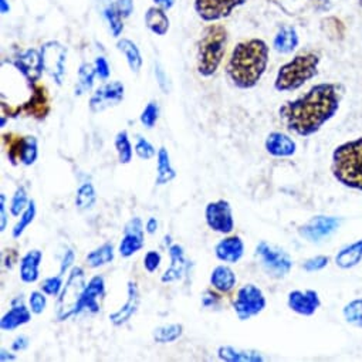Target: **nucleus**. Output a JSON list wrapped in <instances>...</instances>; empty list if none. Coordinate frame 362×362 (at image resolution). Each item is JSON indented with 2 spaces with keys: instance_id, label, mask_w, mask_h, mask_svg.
<instances>
[{
  "instance_id": "44",
  "label": "nucleus",
  "mask_w": 362,
  "mask_h": 362,
  "mask_svg": "<svg viewBox=\"0 0 362 362\" xmlns=\"http://www.w3.org/2000/svg\"><path fill=\"white\" fill-rule=\"evenodd\" d=\"M63 274H57V276H53V277H47L46 280H43L42 286H40V290L47 294V296H52V297H57L60 296L64 284H63Z\"/></svg>"
},
{
  "instance_id": "46",
  "label": "nucleus",
  "mask_w": 362,
  "mask_h": 362,
  "mask_svg": "<svg viewBox=\"0 0 362 362\" xmlns=\"http://www.w3.org/2000/svg\"><path fill=\"white\" fill-rule=\"evenodd\" d=\"M29 305L33 314H42L47 305L46 294L43 291H32L29 298Z\"/></svg>"
},
{
  "instance_id": "1",
  "label": "nucleus",
  "mask_w": 362,
  "mask_h": 362,
  "mask_svg": "<svg viewBox=\"0 0 362 362\" xmlns=\"http://www.w3.org/2000/svg\"><path fill=\"white\" fill-rule=\"evenodd\" d=\"M339 86L321 83L311 87L304 95L280 107V119L290 132L298 136H310L334 118L339 108Z\"/></svg>"
},
{
  "instance_id": "48",
  "label": "nucleus",
  "mask_w": 362,
  "mask_h": 362,
  "mask_svg": "<svg viewBox=\"0 0 362 362\" xmlns=\"http://www.w3.org/2000/svg\"><path fill=\"white\" fill-rule=\"evenodd\" d=\"M162 262V256L156 250H149L144 257V267L148 273H155Z\"/></svg>"
},
{
  "instance_id": "7",
  "label": "nucleus",
  "mask_w": 362,
  "mask_h": 362,
  "mask_svg": "<svg viewBox=\"0 0 362 362\" xmlns=\"http://www.w3.org/2000/svg\"><path fill=\"white\" fill-rule=\"evenodd\" d=\"M267 300L262 288L249 283L239 288L236 300L233 301V310L240 321H247L264 311Z\"/></svg>"
},
{
  "instance_id": "34",
  "label": "nucleus",
  "mask_w": 362,
  "mask_h": 362,
  "mask_svg": "<svg viewBox=\"0 0 362 362\" xmlns=\"http://www.w3.org/2000/svg\"><path fill=\"white\" fill-rule=\"evenodd\" d=\"M97 76L94 66L88 63H83L78 69V83L76 87V94L81 95L84 93H88L94 86V77Z\"/></svg>"
},
{
  "instance_id": "18",
  "label": "nucleus",
  "mask_w": 362,
  "mask_h": 362,
  "mask_svg": "<svg viewBox=\"0 0 362 362\" xmlns=\"http://www.w3.org/2000/svg\"><path fill=\"white\" fill-rule=\"evenodd\" d=\"M168 252H169V257H170V266L160 277V281L165 284L182 280L185 276H188L189 269H191V262L187 259L182 246L170 245Z\"/></svg>"
},
{
  "instance_id": "47",
  "label": "nucleus",
  "mask_w": 362,
  "mask_h": 362,
  "mask_svg": "<svg viewBox=\"0 0 362 362\" xmlns=\"http://www.w3.org/2000/svg\"><path fill=\"white\" fill-rule=\"evenodd\" d=\"M329 263V257L327 256H315V257H311L308 259L304 264H303V269L308 273H314V272H320L322 269H325Z\"/></svg>"
},
{
  "instance_id": "38",
  "label": "nucleus",
  "mask_w": 362,
  "mask_h": 362,
  "mask_svg": "<svg viewBox=\"0 0 362 362\" xmlns=\"http://www.w3.org/2000/svg\"><path fill=\"white\" fill-rule=\"evenodd\" d=\"M342 315L348 324L362 328V298H355L345 304Z\"/></svg>"
},
{
  "instance_id": "15",
  "label": "nucleus",
  "mask_w": 362,
  "mask_h": 362,
  "mask_svg": "<svg viewBox=\"0 0 362 362\" xmlns=\"http://www.w3.org/2000/svg\"><path fill=\"white\" fill-rule=\"evenodd\" d=\"M105 294V280L103 276H94L86 286L81 298L77 304L76 315L88 311L91 314H97L100 311V300Z\"/></svg>"
},
{
  "instance_id": "3",
  "label": "nucleus",
  "mask_w": 362,
  "mask_h": 362,
  "mask_svg": "<svg viewBox=\"0 0 362 362\" xmlns=\"http://www.w3.org/2000/svg\"><path fill=\"white\" fill-rule=\"evenodd\" d=\"M331 172L345 188L362 192V136L335 148Z\"/></svg>"
},
{
  "instance_id": "19",
  "label": "nucleus",
  "mask_w": 362,
  "mask_h": 362,
  "mask_svg": "<svg viewBox=\"0 0 362 362\" xmlns=\"http://www.w3.org/2000/svg\"><path fill=\"white\" fill-rule=\"evenodd\" d=\"M127 291H128L127 303L119 310L110 314V321L115 327H121V325L127 324L136 314V311L139 308L141 294H139V288H138L136 283L135 281H128Z\"/></svg>"
},
{
  "instance_id": "21",
  "label": "nucleus",
  "mask_w": 362,
  "mask_h": 362,
  "mask_svg": "<svg viewBox=\"0 0 362 362\" xmlns=\"http://www.w3.org/2000/svg\"><path fill=\"white\" fill-rule=\"evenodd\" d=\"M264 148L267 153H270L274 158H290L297 151V144L294 139L283 132L274 131L270 132L266 138Z\"/></svg>"
},
{
  "instance_id": "12",
  "label": "nucleus",
  "mask_w": 362,
  "mask_h": 362,
  "mask_svg": "<svg viewBox=\"0 0 362 362\" xmlns=\"http://www.w3.org/2000/svg\"><path fill=\"white\" fill-rule=\"evenodd\" d=\"M341 225V221L334 216H314L298 230L300 236L311 243H318L329 238Z\"/></svg>"
},
{
  "instance_id": "31",
  "label": "nucleus",
  "mask_w": 362,
  "mask_h": 362,
  "mask_svg": "<svg viewBox=\"0 0 362 362\" xmlns=\"http://www.w3.org/2000/svg\"><path fill=\"white\" fill-rule=\"evenodd\" d=\"M117 49L125 56L128 67L132 73L138 74L142 67V56L138 46L129 39H121L117 43Z\"/></svg>"
},
{
  "instance_id": "32",
  "label": "nucleus",
  "mask_w": 362,
  "mask_h": 362,
  "mask_svg": "<svg viewBox=\"0 0 362 362\" xmlns=\"http://www.w3.org/2000/svg\"><path fill=\"white\" fill-rule=\"evenodd\" d=\"M86 260H87V264L91 269L103 267V266H105V264H108L114 260V246L111 243H104L103 246L90 252L87 255Z\"/></svg>"
},
{
  "instance_id": "9",
  "label": "nucleus",
  "mask_w": 362,
  "mask_h": 362,
  "mask_svg": "<svg viewBox=\"0 0 362 362\" xmlns=\"http://www.w3.org/2000/svg\"><path fill=\"white\" fill-rule=\"evenodd\" d=\"M42 57L45 71L56 81L57 86L63 84L66 76L67 63V49L59 42H47L42 46Z\"/></svg>"
},
{
  "instance_id": "49",
  "label": "nucleus",
  "mask_w": 362,
  "mask_h": 362,
  "mask_svg": "<svg viewBox=\"0 0 362 362\" xmlns=\"http://www.w3.org/2000/svg\"><path fill=\"white\" fill-rule=\"evenodd\" d=\"M94 69H95L97 76H98L101 80H107V78L110 77V74H111L110 64H108L107 59L103 57V56H100V57L95 59V62H94Z\"/></svg>"
},
{
  "instance_id": "17",
  "label": "nucleus",
  "mask_w": 362,
  "mask_h": 362,
  "mask_svg": "<svg viewBox=\"0 0 362 362\" xmlns=\"http://www.w3.org/2000/svg\"><path fill=\"white\" fill-rule=\"evenodd\" d=\"M287 305L291 311L303 317H311L321 305L320 296L315 290H293L288 293Z\"/></svg>"
},
{
  "instance_id": "24",
  "label": "nucleus",
  "mask_w": 362,
  "mask_h": 362,
  "mask_svg": "<svg viewBox=\"0 0 362 362\" xmlns=\"http://www.w3.org/2000/svg\"><path fill=\"white\" fill-rule=\"evenodd\" d=\"M43 253L37 249L28 252L21 260V279L23 283L33 284L40 277V263Z\"/></svg>"
},
{
  "instance_id": "37",
  "label": "nucleus",
  "mask_w": 362,
  "mask_h": 362,
  "mask_svg": "<svg viewBox=\"0 0 362 362\" xmlns=\"http://www.w3.org/2000/svg\"><path fill=\"white\" fill-rule=\"evenodd\" d=\"M36 215H37L36 202H35V201H30V202H29V206L26 208V211L21 215L19 222H18V223L15 225V228L12 229V236H13L15 239H19V238L25 233V230L33 223Z\"/></svg>"
},
{
  "instance_id": "39",
  "label": "nucleus",
  "mask_w": 362,
  "mask_h": 362,
  "mask_svg": "<svg viewBox=\"0 0 362 362\" xmlns=\"http://www.w3.org/2000/svg\"><path fill=\"white\" fill-rule=\"evenodd\" d=\"M23 139H25V136H18V135H13V134H5L4 135V142L8 145V158H9L12 165L21 163Z\"/></svg>"
},
{
  "instance_id": "42",
  "label": "nucleus",
  "mask_w": 362,
  "mask_h": 362,
  "mask_svg": "<svg viewBox=\"0 0 362 362\" xmlns=\"http://www.w3.org/2000/svg\"><path fill=\"white\" fill-rule=\"evenodd\" d=\"M29 197H28V191L25 187H19L11 201V214L13 216H21L26 208L29 206Z\"/></svg>"
},
{
  "instance_id": "22",
  "label": "nucleus",
  "mask_w": 362,
  "mask_h": 362,
  "mask_svg": "<svg viewBox=\"0 0 362 362\" xmlns=\"http://www.w3.org/2000/svg\"><path fill=\"white\" fill-rule=\"evenodd\" d=\"M215 255L221 262L235 264L245 256V243L240 236H228L216 245Z\"/></svg>"
},
{
  "instance_id": "45",
  "label": "nucleus",
  "mask_w": 362,
  "mask_h": 362,
  "mask_svg": "<svg viewBox=\"0 0 362 362\" xmlns=\"http://www.w3.org/2000/svg\"><path fill=\"white\" fill-rule=\"evenodd\" d=\"M135 153L138 155V158L146 160V159L153 158L156 151H155L153 145L149 141H146L144 136L138 135L136 136V144H135Z\"/></svg>"
},
{
  "instance_id": "6",
  "label": "nucleus",
  "mask_w": 362,
  "mask_h": 362,
  "mask_svg": "<svg viewBox=\"0 0 362 362\" xmlns=\"http://www.w3.org/2000/svg\"><path fill=\"white\" fill-rule=\"evenodd\" d=\"M86 273L83 267L76 266L71 269L66 286L63 287L59 300H57V320L64 321L69 320L71 315H76L77 304L81 298V294L86 288Z\"/></svg>"
},
{
  "instance_id": "2",
  "label": "nucleus",
  "mask_w": 362,
  "mask_h": 362,
  "mask_svg": "<svg viewBox=\"0 0 362 362\" xmlns=\"http://www.w3.org/2000/svg\"><path fill=\"white\" fill-rule=\"evenodd\" d=\"M269 64V46L262 39H250L236 45L226 71L240 90H250L262 80Z\"/></svg>"
},
{
  "instance_id": "8",
  "label": "nucleus",
  "mask_w": 362,
  "mask_h": 362,
  "mask_svg": "<svg viewBox=\"0 0 362 362\" xmlns=\"http://www.w3.org/2000/svg\"><path fill=\"white\" fill-rule=\"evenodd\" d=\"M256 255L260 257L262 266L266 273L274 279L286 277L293 269V259L283 249L260 242L256 247Z\"/></svg>"
},
{
  "instance_id": "29",
  "label": "nucleus",
  "mask_w": 362,
  "mask_h": 362,
  "mask_svg": "<svg viewBox=\"0 0 362 362\" xmlns=\"http://www.w3.org/2000/svg\"><path fill=\"white\" fill-rule=\"evenodd\" d=\"M156 179H155V184L158 187L166 185L169 184L170 180H173L176 177V172L170 163V156L166 148H159L158 153H156Z\"/></svg>"
},
{
  "instance_id": "33",
  "label": "nucleus",
  "mask_w": 362,
  "mask_h": 362,
  "mask_svg": "<svg viewBox=\"0 0 362 362\" xmlns=\"http://www.w3.org/2000/svg\"><path fill=\"white\" fill-rule=\"evenodd\" d=\"M182 332H184L182 324H166V325L156 327L152 332V337L158 344H169V342H175L176 339L182 337Z\"/></svg>"
},
{
  "instance_id": "53",
  "label": "nucleus",
  "mask_w": 362,
  "mask_h": 362,
  "mask_svg": "<svg viewBox=\"0 0 362 362\" xmlns=\"http://www.w3.org/2000/svg\"><path fill=\"white\" fill-rule=\"evenodd\" d=\"M202 304L206 308H216L221 304V298H219V296H216L208 290V291H205V294L202 297Z\"/></svg>"
},
{
  "instance_id": "20",
  "label": "nucleus",
  "mask_w": 362,
  "mask_h": 362,
  "mask_svg": "<svg viewBox=\"0 0 362 362\" xmlns=\"http://www.w3.org/2000/svg\"><path fill=\"white\" fill-rule=\"evenodd\" d=\"M32 320V310H29L22 297H16L12 301V308L0 320V328L4 331H13Z\"/></svg>"
},
{
  "instance_id": "26",
  "label": "nucleus",
  "mask_w": 362,
  "mask_h": 362,
  "mask_svg": "<svg viewBox=\"0 0 362 362\" xmlns=\"http://www.w3.org/2000/svg\"><path fill=\"white\" fill-rule=\"evenodd\" d=\"M236 274L229 266H218L211 273V284L221 293H230L236 286Z\"/></svg>"
},
{
  "instance_id": "58",
  "label": "nucleus",
  "mask_w": 362,
  "mask_h": 362,
  "mask_svg": "<svg viewBox=\"0 0 362 362\" xmlns=\"http://www.w3.org/2000/svg\"><path fill=\"white\" fill-rule=\"evenodd\" d=\"M158 221L155 219V218H149L148 221H146V223H145V230H146V233H149V235H153L155 232H156V229H158Z\"/></svg>"
},
{
  "instance_id": "56",
  "label": "nucleus",
  "mask_w": 362,
  "mask_h": 362,
  "mask_svg": "<svg viewBox=\"0 0 362 362\" xmlns=\"http://www.w3.org/2000/svg\"><path fill=\"white\" fill-rule=\"evenodd\" d=\"M331 2H332V0H311L313 6H314L317 11H327V9H329Z\"/></svg>"
},
{
  "instance_id": "27",
  "label": "nucleus",
  "mask_w": 362,
  "mask_h": 362,
  "mask_svg": "<svg viewBox=\"0 0 362 362\" xmlns=\"http://www.w3.org/2000/svg\"><path fill=\"white\" fill-rule=\"evenodd\" d=\"M298 42L300 39L296 29L291 26H283L273 40V47L280 54H290L297 49Z\"/></svg>"
},
{
  "instance_id": "50",
  "label": "nucleus",
  "mask_w": 362,
  "mask_h": 362,
  "mask_svg": "<svg viewBox=\"0 0 362 362\" xmlns=\"http://www.w3.org/2000/svg\"><path fill=\"white\" fill-rule=\"evenodd\" d=\"M155 77H156V81H158V86L159 88L163 91V94H168L170 87H169V78L165 73V70L162 69V66L159 63H155Z\"/></svg>"
},
{
  "instance_id": "30",
  "label": "nucleus",
  "mask_w": 362,
  "mask_h": 362,
  "mask_svg": "<svg viewBox=\"0 0 362 362\" xmlns=\"http://www.w3.org/2000/svg\"><path fill=\"white\" fill-rule=\"evenodd\" d=\"M146 28L156 36H165L169 30V18L165 13V9L159 6L149 8L145 13Z\"/></svg>"
},
{
  "instance_id": "36",
  "label": "nucleus",
  "mask_w": 362,
  "mask_h": 362,
  "mask_svg": "<svg viewBox=\"0 0 362 362\" xmlns=\"http://www.w3.org/2000/svg\"><path fill=\"white\" fill-rule=\"evenodd\" d=\"M97 201V194L95 189L93 187V184L86 182L83 184L78 189H77V195H76V206L80 211H88L95 205Z\"/></svg>"
},
{
  "instance_id": "51",
  "label": "nucleus",
  "mask_w": 362,
  "mask_h": 362,
  "mask_svg": "<svg viewBox=\"0 0 362 362\" xmlns=\"http://www.w3.org/2000/svg\"><path fill=\"white\" fill-rule=\"evenodd\" d=\"M114 6L119 12V15L125 19V18H129L134 12V0H115Z\"/></svg>"
},
{
  "instance_id": "60",
  "label": "nucleus",
  "mask_w": 362,
  "mask_h": 362,
  "mask_svg": "<svg viewBox=\"0 0 362 362\" xmlns=\"http://www.w3.org/2000/svg\"><path fill=\"white\" fill-rule=\"evenodd\" d=\"M0 12H2V15H8L11 12V5L8 0H0Z\"/></svg>"
},
{
  "instance_id": "35",
  "label": "nucleus",
  "mask_w": 362,
  "mask_h": 362,
  "mask_svg": "<svg viewBox=\"0 0 362 362\" xmlns=\"http://www.w3.org/2000/svg\"><path fill=\"white\" fill-rule=\"evenodd\" d=\"M114 145H115V149H117L119 162H121L122 165L129 163V162L132 160L134 151H132V145H131L128 132H127L125 129H124V131H119V132L115 135Z\"/></svg>"
},
{
  "instance_id": "16",
  "label": "nucleus",
  "mask_w": 362,
  "mask_h": 362,
  "mask_svg": "<svg viewBox=\"0 0 362 362\" xmlns=\"http://www.w3.org/2000/svg\"><path fill=\"white\" fill-rule=\"evenodd\" d=\"M13 64L32 84H36L40 80L45 70L42 52H37L36 49H28L21 53Z\"/></svg>"
},
{
  "instance_id": "5",
  "label": "nucleus",
  "mask_w": 362,
  "mask_h": 362,
  "mask_svg": "<svg viewBox=\"0 0 362 362\" xmlns=\"http://www.w3.org/2000/svg\"><path fill=\"white\" fill-rule=\"evenodd\" d=\"M320 56L311 52L300 53L293 60L280 67L276 80L274 88L280 93L294 91L303 87L307 81L314 78L318 73Z\"/></svg>"
},
{
  "instance_id": "25",
  "label": "nucleus",
  "mask_w": 362,
  "mask_h": 362,
  "mask_svg": "<svg viewBox=\"0 0 362 362\" xmlns=\"http://www.w3.org/2000/svg\"><path fill=\"white\" fill-rule=\"evenodd\" d=\"M218 356L225 362H262L264 356L259 351L235 348L232 345H222L218 348Z\"/></svg>"
},
{
  "instance_id": "57",
  "label": "nucleus",
  "mask_w": 362,
  "mask_h": 362,
  "mask_svg": "<svg viewBox=\"0 0 362 362\" xmlns=\"http://www.w3.org/2000/svg\"><path fill=\"white\" fill-rule=\"evenodd\" d=\"M18 356L15 354H12L11 351H8L6 348L0 349V361L2 362H8V361H16Z\"/></svg>"
},
{
  "instance_id": "14",
  "label": "nucleus",
  "mask_w": 362,
  "mask_h": 362,
  "mask_svg": "<svg viewBox=\"0 0 362 362\" xmlns=\"http://www.w3.org/2000/svg\"><path fill=\"white\" fill-rule=\"evenodd\" d=\"M145 245L144 240V223L141 218H132L124 229V236L118 246V252L121 257L128 259L138 253Z\"/></svg>"
},
{
  "instance_id": "28",
  "label": "nucleus",
  "mask_w": 362,
  "mask_h": 362,
  "mask_svg": "<svg viewBox=\"0 0 362 362\" xmlns=\"http://www.w3.org/2000/svg\"><path fill=\"white\" fill-rule=\"evenodd\" d=\"M362 262V239L345 246L335 256V263L339 269L348 270L358 266Z\"/></svg>"
},
{
  "instance_id": "40",
  "label": "nucleus",
  "mask_w": 362,
  "mask_h": 362,
  "mask_svg": "<svg viewBox=\"0 0 362 362\" xmlns=\"http://www.w3.org/2000/svg\"><path fill=\"white\" fill-rule=\"evenodd\" d=\"M39 158V142L36 136H25L21 163L32 166Z\"/></svg>"
},
{
  "instance_id": "54",
  "label": "nucleus",
  "mask_w": 362,
  "mask_h": 362,
  "mask_svg": "<svg viewBox=\"0 0 362 362\" xmlns=\"http://www.w3.org/2000/svg\"><path fill=\"white\" fill-rule=\"evenodd\" d=\"M74 252L71 249H67L64 256H63V260H62V266H60V274H66L69 272V269L73 266L74 263Z\"/></svg>"
},
{
  "instance_id": "4",
  "label": "nucleus",
  "mask_w": 362,
  "mask_h": 362,
  "mask_svg": "<svg viewBox=\"0 0 362 362\" xmlns=\"http://www.w3.org/2000/svg\"><path fill=\"white\" fill-rule=\"evenodd\" d=\"M228 45V30L222 25L208 26L199 39L197 67L202 77H212L219 70Z\"/></svg>"
},
{
  "instance_id": "55",
  "label": "nucleus",
  "mask_w": 362,
  "mask_h": 362,
  "mask_svg": "<svg viewBox=\"0 0 362 362\" xmlns=\"http://www.w3.org/2000/svg\"><path fill=\"white\" fill-rule=\"evenodd\" d=\"M29 345H30V339H29V337H26V335H21V337H18V338L13 341V344H12V349H13L15 352H21V351L28 349V348H29Z\"/></svg>"
},
{
  "instance_id": "11",
  "label": "nucleus",
  "mask_w": 362,
  "mask_h": 362,
  "mask_svg": "<svg viewBox=\"0 0 362 362\" xmlns=\"http://www.w3.org/2000/svg\"><path fill=\"white\" fill-rule=\"evenodd\" d=\"M247 0H195L194 8L204 22H218L229 18L232 12L243 6Z\"/></svg>"
},
{
  "instance_id": "43",
  "label": "nucleus",
  "mask_w": 362,
  "mask_h": 362,
  "mask_svg": "<svg viewBox=\"0 0 362 362\" xmlns=\"http://www.w3.org/2000/svg\"><path fill=\"white\" fill-rule=\"evenodd\" d=\"M158 118H159V105H158V103L151 101V103H148L146 107L144 108V111H142V114H141V117H139V121H141V124H142L145 128L152 129V128L155 127Z\"/></svg>"
},
{
  "instance_id": "23",
  "label": "nucleus",
  "mask_w": 362,
  "mask_h": 362,
  "mask_svg": "<svg viewBox=\"0 0 362 362\" xmlns=\"http://www.w3.org/2000/svg\"><path fill=\"white\" fill-rule=\"evenodd\" d=\"M23 110L28 115H32L37 119H43L47 117L50 111V105H49L47 91L43 86H36V84L33 86V94L30 100L25 104Z\"/></svg>"
},
{
  "instance_id": "59",
  "label": "nucleus",
  "mask_w": 362,
  "mask_h": 362,
  "mask_svg": "<svg viewBox=\"0 0 362 362\" xmlns=\"http://www.w3.org/2000/svg\"><path fill=\"white\" fill-rule=\"evenodd\" d=\"M153 4H155L156 6L165 9V11H169V9L173 8L175 0H153Z\"/></svg>"
},
{
  "instance_id": "52",
  "label": "nucleus",
  "mask_w": 362,
  "mask_h": 362,
  "mask_svg": "<svg viewBox=\"0 0 362 362\" xmlns=\"http://www.w3.org/2000/svg\"><path fill=\"white\" fill-rule=\"evenodd\" d=\"M0 232H5L8 228V212H6V195L0 194Z\"/></svg>"
},
{
  "instance_id": "61",
  "label": "nucleus",
  "mask_w": 362,
  "mask_h": 362,
  "mask_svg": "<svg viewBox=\"0 0 362 362\" xmlns=\"http://www.w3.org/2000/svg\"><path fill=\"white\" fill-rule=\"evenodd\" d=\"M359 5H361V6H362V0H359Z\"/></svg>"
},
{
  "instance_id": "13",
  "label": "nucleus",
  "mask_w": 362,
  "mask_h": 362,
  "mask_svg": "<svg viewBox=\"0 0 362 362\" xmlns=\"http://www.w3.org/2000/svg\"><path fill=\"white\" fill-rule=\"evenodd\" d=\"M125 87L121 81H111L100 87L90 98V110L93 112H101L107 108L115 107L122 103Z\"/></svg>"
},
{
  "instance_id": "41",
  "label": "nucleus",
  "mask_w": 362,
  "mask_h": 362,
  "mask_svg": "<svg viewBox=\"0 0 362 362\" xmlns=\"http://www.w3.org/2000/svg\"><path fill=\"white\" fill-rule=\"evenodd\" d=\"M104 16L110 25V30H111V35L112 37H119L122 30H124V23H122V16L119 15V12L115 9L114 4L110 5L105 11H104Z\"/></svg>"
},
{
  "instance_id": "10",
  "label": "nucleus",
  "mask_w": 362,
  "mask_h": 362,
  "mask_svg": "<svg viewBox=\"0 0 362 362\" xmlns=\"http://www.w3.org/2000/svg\"><path fill=\"white\" fill-rule=\"evenodd\" d=\"M205 221L211 230L222 235H230L235 229L233 211L228 201L219 199L209 202L205 208Z\"/></svg>"
}]
</instances>
